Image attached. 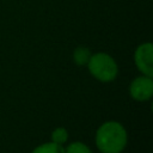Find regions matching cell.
<instances>
[{"mask_svg":"<svg viewBox=\"0 0 153 153\" xmlns=\"http://www.w3.org/2000/svg\"><path fill=\"white\" fill-rule=\"evenodd\" d=\"M86 66L91 75L103 82H110L115 80L118 74V67L115 59L103 51L92 54Z\"/></svg>","mask_w":153,"mask_h":153,"instance_id":"2","label":"cell"},{"mask_svg":"<svg viewBox=\"0 0 153 153\" xmlns=\"http://www.w3.org/2000/svg\"><path fill=\"white\" fill-rule=\"evenodd\" d=\"M129 93L133 99L143 102L152 98L153 94V80L152 76L140 75L131 80L129 86Z\"/></svg>","mask_w":153,"mask_h":153,"instance_id":"4","label":"cell"},{"mask_svg":"<svg viewBox=\"0 0 153 153\" xmlns=\"http://www.w3.org/2000/svg\"><path fill=\"white\" fill-rule=\"evenodd\" d=\"M31 153H65V148L62 145H57L51 141L37 146Z\"/></svg>","mask_w":153,"mask_h":153,"instance_id":"6","label":"cell"},{"mask_svg":"<svg viewBox=\"0 0 153 153\" xmlns=\"http://www.w3.org/2000/svg\"><path fill=\"white\" fill-rule=\"evenodd\" d=\"M91 55L92 54H91L88 48H86L84 45H80V47H76L73 50V61L78 66H86Z\"/></svg>","mask_w":153,"mask_h":153,"instance_id":"5","label":"cell"},{"mask_svg":"<svg viewBox=\"0 0 153 153\" xmlns=\"http://www.w3.org/2000/svg\"><path fill=\"white\" fill-rule=\"evenodd\" d=\"M121 153H122V152H121Z\"/></svg>","mask_w":153,"mask_h":153,"instance_id":"9","label":"cell"},{"mask_svg":"<svg viewBox=\"0 0 153 153\" xmlns=\"http://www.w3.org/2000/svg\"><path fill=\"white\" fill-rule=\"evenodd\" d=\"M134 62L143 75L153 76V45L151 42L137 45L134 53Z\"/></svg>","mask_w":153,"mask_h":153,"instance_id":"3","label":"cell"},{"mask_svg":"<svg viewBox=\"0 0 153 153\" xmlns=\"http://www.w3.org/2000/svg\"><path fill=\"white\" fill-rule=\"evenodd\" d=\"M67 139H68V131L63 127H57L51 133V141L57 143V145L63 146V143H66Z\"/></svg>","mask_w":153,"mask_h":153,"instance_id":"7","label":"cell"},{"mask_svg":"<svg viewBox=\"0 0 153 153\" xmlns=\"http://www.w3.org/2000/svg\"><path fill=\"white\" fill-rule=\"evenodd\" d=\"M94 139L97 148L102 153H121L128 141L127 130L116 121H108L100 124Z\"/></svg>","mask_w":153,"mask_h":153,"instance_id":"1","label":"cell"},{"mask_svg":"<svg viewBox=\"0 0 153 153\" xmlns=\"http://www.w3.org/2000/svg\"><path fill=\"white\" fill-rule=\"evenodd\" d=\"M65 153H93L88 146L81 141H74L65 148Z\"/></svg>","mask_w":153,"mask_h":153,"instance_id":"8","label":"cell"}]
</instances>
